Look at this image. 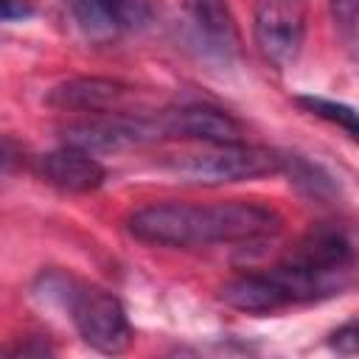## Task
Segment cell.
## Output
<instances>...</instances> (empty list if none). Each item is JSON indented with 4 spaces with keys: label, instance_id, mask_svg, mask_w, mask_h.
Returning a JSON list of instances; mask_svg holds the SVG:
<instances>
[{
    "label": "cell",
    "instance_id": "6da1fadb",
    "mask_svg": "<svg viewBox=\"0 0 359 359\" xmlns=\"http://www.w3.org/2000/svg\"><path fill=\"white\" fill-rule=\"evenodd\" d=\"M129 233L154 247H208L224 241H255L275 236L280 216L258 202L227 199L213 205L157 202L126 219Z\"/></svg>",
    "mask_w": 359,
    "mask_h": 359
},
{
    "label": "cell",
    "instance_id": "7a4b0ae2",
    "mask_svg": "<svg viewBox=\"0 0 359 359\" xmlns=\"http://www.w3.org/2000/svg\"><path fill=\"white\" fill-rule=\"evenodd\" d=\"M280 264L309 278L317 286V292L325 297L348 283L351 266L356 264V244L342 227L320 224L311 227L306 236H300Z\"/></svg>",
    "mask_w": 359,
    "mask_h": 359
},
{
    "label": "cell",
    "instance_id": "3957f363",
    "mask_svg": "<svg viewBox=\"0 0 359 359\" xmlns=\"http://www.w3.org/2000/svg\"><path fill=\"white\" fill-rule=\"evenodd\" d=\"M168 168L188 180L202 185H219V182H244L258 180L269 174H280V151L264 149V146H247L241 143H224V146H208L196 154H182L168 163Z\"/></svg>",
    "mask_w": 359,
    "mask_h": 359
},
{
    "label": "cell",
    "instance_id": "277c9868",
    "mask_svg": "<svg viewBox=\"0 0 359 359\" xmlns=\"http://www.w3.org/2000/svg\"><path fill=\"white\" fill-rule=\"evenodd\" d=\"M79 337L101 353H123L132 345V325L123 303L101 286H70L65 300Z\"/></svg>",
    "mask_w": 359,
    "mask_h": 359
},
{
    "label": "cell",
    "instance_id": "5b68a950",
    "mask_svg": "<svg viewBox=\"0 0 359 359\" xmlns=\"http://www.w3.org/2000/svg\"><path fill=\"white\" fill-rule=\"evenodd\" d=\"M306 0H258L255 3V45L272 67H289L300 56L306 39Z\"/></svg>",
    "mask_w": 359,
    "mask_h": 359
},
{
    "label": "cell",
    "instance_id": "8992f818",
    "mask_svg": "<svg viewBox=\"0 0 359 359\" xmlns=\"http://www.w3.org/2000/svg\"><path fill=\"white\" fill-rule=\"evenodd\" d=\"M163 137L160 118H146L135 112H104L90 115L84 121L67 123L62 129V140L87 151H118L129 146H143Z\"/></svg>",
    "mask_w": 359,
    "mask_h": 359
},
{
    "label": "cell",
    "instance_id": "52a82bcc",
    "mask_svg": "<svg viewBox=\"0 0 359 359\" xmlns=\"http://www.w3.org/2000/svg\"><path fill=\"white\" fill-rule=\"evenodd\" d=\"M163 126V137H188V140H202L208 146H224V143H241L244 129L241 123L210 104H185L174 107L157 115Z\"/></svg>",
    "mask_w": 359,
    "mask_h": 359
},
{
    "label": "cell",
    "instance_id": "ba28073f",
    "mask_svg": "<svg viewBox=\"0 0 359 359\" xmlns=\"http://www.w3.org/2000/svg\"><path fill=\"white\" fill-rule=\"evenodd\" d=\"M135 90L118 79H101V76H79L56 84L48 93V104L67 112H84V115H104V112H129Z\"/></svg>",
    "mask_w": 359,
    "mask_h": 359
},
{
    "label": "cell",
    "instance_id": "9c48e42d",
    "mask_svg": "<svg viewBox=\"0 0 359 359\" xmlns=\"http://www.w3.org/2000/svg\"><path fill=\"white\" fill-rule=\"evenodd\" d=\"M219 297L222 303L244 314H272L297 303L292 286L275 272V266L269 272H247L227 280L219 289Z\"/></svg>",
    "mask_w": 359,
    "mask_h": 359
},
{
    "label": "cell",
    "instance_id": "30bf717a",
    "mask_svg": "<svg viewBox=\"0 0 359 359\" xmlns=\"http://www.w3.org/2000/svg\"><path fill=\"white\" fill-rule=\"evenodd\" d=\"M36 174L48 185L62 188V191H70V194L95 191L107 180V171L93 157V151L79 149V146H70V143H65L62 149H53V151L42 154L36 160Z\"/></svg>",
    "mask_w": 359,
    "mask_h": 359
},
{
    "label": "cell",
    "instance_id": "8fae6325",
    "mask_svg": "<svg viewBox=\"0 0 359 359\" xmlns=\"http://www.w3.org/2000/svg\"><path fill=\"white\" fill-rule=\"evenodd\" d=\"M188 14L194 20V25L199 28V34L219 50L236 48L238 45V31H236V20L227 8L224 0H185Z\"/></svg>",
    "mask_w": 359,
    "mask_h": 359
},
{
    "label": "cell",
    "instance_id": "7c38bea8",
    "mask_svg": "<svg viewBox=\"0 0 359 359\" xmlns=\"http://www.w3.org/2000/svg\"><path fill=\"white\" fill-rule=\"evenodd\" d=\"M65 6L70 8L81 34L93 42H109L123 31L109 0H65Z\"/></svg>",
    "mask_w": 359,
    "mask_h": 359
},
{
    "label": "cell",
    "instance_id": "4fadbf2b",
    "mask_svg": "<svg viewBox=\"0 0 359 359\" xmlns=\"http://www.w3.org/2000/svg\"><path fill=\"white\" fill-rule=\"evenodd\" d=\"M280 171L289 174V182H294L303 194L314 199H331L337 194L334 180L314 163H309L300 154H280Z\"/></svg>",
    "mask_w": 359,
    "mask_h": 359
},
{
    "label": "cell",
    "instance_id": "5bb4252c",
    "mask_svg": "<svg viewBox=\"0 0 359 359\" xmlns=\"http://www.w3.org/2000/svg\"><path fill=\"white\" fill-rule=\"evenodd\" d=\"M297 104L306 112H311V115H317V118H323V121L345 129L353 140H359V112L353 107L339 104V101H328V98H320V95H300Z\"/></svg>",
    "mask_w": 359,
    "mask_h": 359
},
{
    "label": "cell",
    "instance_id": "9a60e30c",
    "mask_svg": "<svg viewBox=\"0 0 359 359\" xmlns=\"http://www.w3.org/2000/svg\"><path fill=\"white\" fill-rule=\"evenodd\" d=\"M337 28L348 42H359V0H328Z\"/></svg>",
    "mask_w": 359,
    "mask_h": 359
},
{
    "label": "cell",
    "instance_id": "2e32d148",
    "mask_svg": "<svg viewBox=\"0 0 359 359\" xmlns=\"http://www.w3.org/2000/svg\"><path fill=\"white\" fill-rule=\"evenodd\" d=\"M123 28H143L151 17L149 0H109Z\"/></svg>",
    "mask_w": 359,
    "mask_h": 359
},
{
    "label": "cell",
    "instance_id": "e0dca14e",
    "mask_svg": "<svg viewBox=\"0 0 359 359\" xmlns=\"http://www.w3.org/2000/svg\"><path fill=\"white\" fill-rule=\"evenodd\" d=\"M328 345H331L337 353H359V320H351V323L339 325V328L331 334Z\"/></svg>",
    "mask_w": 359,
    "mask_h": 359
},
{
    "label": "cell",
    "instance_id": "ac0fdd59",
    "mask_svg": "<svg viewBox=\"0 0 359 359\" xmlns=\"http://www.w3.org/2000/svg\"><path fill=\"white\" fill-rule=\"evenodd\" d=\"M34 14V0H0V17L3 22L25 20Z\"/></svg>",
    "mask_w": 359,
    "mask_h": 359
},
{
    "label": "cell",
    "instance_id": "d6986e66",
    "mask_svg": "<svg viewBox=\"0 0 359 359\" xmlns=\"http://www.w3.org/2000/svg\"><path fill=\"white\" fill-rule=\"evenodd\" d=\"M50 353H53V348H48L45 342H25V345H17V348L8 351V356H14V359L17 356L20 359L22 356H50Z\"/></svg>",
    "mask_w": 359,
    "mask_h": 359
}]
</instances>
